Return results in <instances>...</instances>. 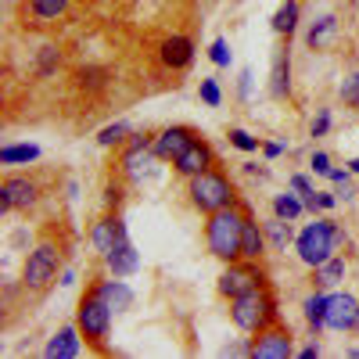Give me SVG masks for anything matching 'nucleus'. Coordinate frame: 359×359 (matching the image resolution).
Segmentation results:
<instances>
[{
  "instance_id": "29",
  "label": "nucleus",
  "mask_w": 359,
  "mask_h": 359,
  "mask_svg": "<svg viewBox=\"0 0 359 359\" xmlns=\"http://www.w3.org/2000/svg\"><path fill=\"white\" fill-rule=\"evenodd\" d=\"M57 62H62V54H57V47L47 43V47L40 50V65H36V72H40V76H50V72L57 69Z\"/></svg>"
},
{
  "instance_id": "25",
  "label": "nucleus",
  "mask_w": 359,
  "mask_h": 359,
  "mask_svg": "<svg viewBox=\"0 0 359 359\" xmlns=\"http://www.w3.org/2000/svg\"><path fill=\"white\" fill-rule=\"evenodd\" d=\"M306 320H309L313 331L327 327V298H323V294H309V298H306Z\"/></svg>"
},
{
  "instance_id": "14",
  "label": "nucleus",
  "mask_w": 359,
  "mask_h": 359,
  "mask_svg": "<svg viewBox=\"0 0 359 359\" xmlns=\"http://www.w3.org/2000/svg\"><path fill=\"white\" fill-rule=\"evenodd\" d=\"M123 219H118V216H108V219H101L97 226H94V233H90V241H94L97 245V252H111L115 248V241H118V233H123Z\"/></svg>"
},
{
  "instance_id": "19",
  "label": "nucleus",
  "mask_w": 359,
  "mask_h": 359,
  "mask_svg": "<svg viewBox=\"0 0 359 359\" xmlns=\"http://www.w3.org/2000/svg\"><path fill=\"white\" fill-rule=\"evenodd\" d=\"M262 248H266V233L259 230V223H252V219L245 216V237H241V255H245V259H259V255H262Z\"/></svg>"
},
{
  "instance_id": "43",
  "label": "nucleus",
  "mask_w": 359,
  "mask_h": 359,
  "mask_svg": "<svg viewBox=\"0 0 359 359\" xmlns=\"http://www.w3.org/2000/svg\"><path fill=\"white\" fill-rule=\"evenodd\" d=\"M348 169H352V172H359V158H355V162H348Z\"/></svg>"
},
{
  "instance_id": "12",
  "label": "nucleus",
  "mask_w": 359,
  "mask_h": 359,
  "mask_svg": "<svg viewBox=\"0 0 359 359\" xmlns=\"http://www.w3.org/2000/svg\"><path fill=\"white\" fill-rule=\"evenodd\" d=\"M194 137H191V130H184V126H172V130H165L158 140H155V155L158 158H180V151H184V147L191 144Z\"/></svg>"
},
{
  "instance_id": "10",
  "label": "nucleus",
  "mask_w": 359,
  "mask_h": 359,
  "mask_svg": "<svg viewBox=\"0 0 359 359\" xmlns=\"http://www.w3.org/2000/svg\"><path fill=\"white\" fill-rule=\"evenodd\" d=\"M208 165H212V151H208L201 140H191L184 151H180V158H176V169L184 172V176H198V172H205Z\"/></svg>"
},
{
  "instance_id": "5",
  "label": "nucleus",
  "mask_w": 359,
  "mask_h": 359,
  "mask_svg": "<svg viewBox=\"0 0 359 359\" xmlns=\"http://www.w3.org/2000/svg\"><path fill=\"white\" fill-rule=\"evenodd\" d=\"M54 273H57V248L54 245H40L29 252V259H25V284L29 287L33 291L47 287L54 280Z\"/></svg>"
},
{
  "instance_id": "2",
  "label": "nucleus",
  "mask_w": 359,
  "mask_h": 359,
  "mask_svg": "<svg viewBox=\"0 0 359 359\" xmlns=\"http://www.w3.org/2000/svg\"><path fill=\"white\" fill-rule=\"evenodd\" d=\"M191 201L201 208V212H208V216L219 212V208H226V205L233 201L226 176H219V172H212V169L191 176Z\"/></svg>"
},
{
  "instance_id": "30",
  "label": "nucleus",
  "mask_w": 359,
  "mask_h": 359,
  "mask_svg": "<svg viewBox=\"0 0 359 359\" xmlns=\"http://www.w3.org/2000/svg\"><path fill=\"white\" fill-rule=\"evenodd\" d=\"M79 86L83 90H101L104 86V69H79Z\"/></svg>"
},
{
  "instance_id": "1",
  "label": "nucleus",
  "mask_w": 359,
  "mask_h": 359,
  "mask_svg": "<svg viewBox=\"0 0 359 359\" xmlns=\"http://www.w3.org/2000/svg\"><path fill=\"white\" fill-rule=\"evenodd\" d=\"M205 237H208V252H212L216 259H241V237H245V216L233 212V208H219V212H212V219H208L205 226Z\"/></svg>"
},
{
  "instance_id": "28",
  "label": "nucleus",
  "mask_w": 359,
  "mask_h": 359,
  "mask_svg": "<svg viewBox=\"0 0 359 359\" xmlns=\"http://www.w3.org/2000/svg\"><path fill=\"white\" fill-rule=\"evenodd\" d=\"M266 237L273 241V248H287V241H291V226H287V219H273V223H266Z\"/></svg>"
},
{
  "instance_id": "21",
  "label": "nucleus",
  "mask_w": 359,
  "mask_h": 359,
  "mask_svg": "<svg viewBox=\"0 0 359 359\" xmlns=\"http://www.w3.org/2000/svg\"><path fill=\"white\" fill-rule=\"evenodd\" d=\"M294 25H298V4H294V0H284V4L277 8V15H273V33L291 36Z\"/></svg>"
},
{
  "instance_id": "16",
  "label": "nucleus",
  "mask_w": 359,
  "mask_h": 359,
  "mask_svg": "<svg viewBox=\"0 0 359 359\" xmlns=\"http://www.w3.org/2000/svg\"><path fill=\"white\" fill-rule=\"evenodd\" d=\"M72 355H79V338H76L72 327H65V331H57V334L50 338L47 359H72Z\"/></svg>"
},
{
  "instance_id": "24",
  "label": "nucleus",
  "mask_w": 359,
  "mask_h": 359,
  "mask_svg": "<svg viewBox=\"0 0 359 359\" xmlns=\"http://www.w3.org/2000/svg\"><path fill=\"white\" fill-rule=\"evenodd\" d=\"M40 158V147L36 144H11V147H0V162L15 165V162H33Z\"/></svg>"
},
{
  "instance_id": "4",
  "label": "nucleus",
  "mask_w": 359,
  "mask_h": 359,
  "mask_svg": "<svg viewBox=\"0 0 359 359\" xmlns=\"http://www.w3.org/2000/svg\"><path fill=\"white\" fill-rule=\"evenodd\" d=\"M230 316H233V323L241 327V331H262L266 320L273 316V306L266 302V294H262L259 287H252V291H245V294L233 298Z\"/></svg>"
},
{
  "instance_id": "20",
  "label": "nucleus",
  "mask_w": 359,
  "mask_h": 359,
  "mask_svg": "<svg viewBox=\"0 0 359 359\" xmlns=\"http://www.w3.org/2000/svg\"><path fill=\"white\" fill-rule=\"evenodd\" d=\"M155 147L147 144V137H133V147L126 151V158H123V169L130 172V176H140V165L147 162V155H151Z\"/></svg>"
},
{
  "instance_id": "23",
  "label": "nucleus",
  "mask_w": 359,
  "mask_h": 359,
  "mask_svg": "<svg viewBox=\"0 0 359 359\" xmlns=\"http://www.w3.org/2000/svg\"><path fill=\"white\" fill-rule=\"evenodd\" d=\"M69 0H29V11H33L36 22H54L57 15H65Z\"/></svg>"
},
{
  "instance_id": "15",
  "label": "nucleus",
  "mask_w": 359,
  "mask_h": 359,
  "mask_svg": "<svg viewBox=\"0 0 359 359\" xmlns=\"http://www.w3.org/2000/svg\"><path fill=\"white\" fill-rule=\"evenodd\" d=\"M255 280H259V277L252 273V269H233V266H230L226 273L219 277V291H223V294H230V298H237V294L252 291V287H255Z\"/></svg>"
},
{
  "instance_id": "37",
  "label": "nucleus",
  "mask_w": 359,
  "mask_h": 359,
  "mask_svg": "<svg viewBox=\"0 0 359 359\" xmlns=\"http://www.w3.org/2000/svg\"><path fill=\"white\" fill-rule=\"evenodd\" d=\"M327 130H331V111H320L316 123H313V137H323Z\"/></svg>"
},
{
  "instance_id": "39",
  "label": "nucleus",
  "mask_w": 359,
  "mask_h": 359,
  "mask_svg": "<svg viewBox=\"0 0 359 359\" xmlns=\"http://www.w3.org/2000/svg\"><path fill=\"white\" fill-rule=\"evenodd\" d=\"M252 94V72H241V97Z\"/></svg>"
},
{
  "instance_id": "17",
  "label": "nucleus",
  "mask_w": 359,
  "mask_h": 359,
  "mask_svg": "<svg viewBox=\"0 0 359 359\" xmlns=\"http://www.w3.org/2000/svg\"><path fill=\"white\" fill-rule=\"evenodd\" d=\"M97 294L111 306V313H115V309H130V306H133V291H130L123 280H104V284L97 287Z\"/></svg>"
},
{
  "instance_id": "7",
  "label": "nucleus",
  "mask_w": 359,
  "mask_h": 359,
  "mask_svg": "<svg viewBox=\"0 0 359 359\" xmlns=\"http://www.w3.org/2000/svg\"><path fill=\"white\" fill-rule=\"evenodd\" d=\"M36 205V184L25 176H11L4 180V187H0V216H8L11 208H29Z\"/></svg>"
},
{
  "instance_id": "41",
  "label": "nucleus",
  "mask_w": 359,
  "mask_h": 359,
  "mask_svg": "<svg viewBox=\"0 0 359 359\" xmlns=\"http://www.w3.org/2000/svg\"><path fill=\"white\" fill-rule=\"evenodd\" d=\"M280 151H284V144H266V155H269V158H277Z\"/></svg>"
},
{
  "instance_id": "9",
  "label": "nucleus",
  "mask_w": 359,
  "mask_h": 359,
  "mask_svg": "<svg viewBox=\"0 0 359 359\" xmlns=\"http://www.w3.org/2000/svg\"><path fill=\"white\" fill-rule=\"evenodd\" d=\"M104 259H108V266H111V273H115V277H130L133 269L140 266V259H137V248L130 245V233H126V226H123V233H118L115 248H111Z\"/></svg>"
},
{
  "instance_id": "8",
  "label": "nucleus",
  "mask_w": 359,
  "mask_h": 359,
  "mask_svg": "<svg viewBox=\"0 0 359 359\" xmlns=\"http://www.w3.org/2000/svg\"><path fill=\"white\" fill-rule=\"evenodd\" d=\"M359 302L352 294H327V327L331 331H352Z\"/></svg>"
},
{
  "instance_id": "27",
  "label": "nucleus",
  "mask_w": 359,
  "mask_h": 359,
  "mask_svg": "<svg viewBox=\"0 0 359 359\" xmlns=\"http://www.w3.org/2000/svg\"><path fill=\"white\" fill-rule=\"evenodd\" d=\"M302 208H306V201L302 198H294V194H280L277 201H273V212L280 216V219H294V216H302Z\"/></svg>"
},
{
  "instance_id": "40",
  "label": "nucleus",
  "mask_w": 359,
  "mask_h": 359,
  "mask_svg": "<svg viewBox=\"0 0 359 359\" xmlns=\"http://www.w3.org/2000/svg\"><path fill=\"white\" fill-rule=\"evenodd\" d=\"M298 355H302V359H316V355H320V345H306Z\"/></svg>"
},
{
  "instance_id": "44",
  "label": "nucleus",
  "mask_w": 359,
  "mask_h": 359,
  "mask_svg": "<svg viewBox=\"0 0 359 359\" xmlns=\"http://www.w3.org/2000/svg\"><path fill=\"white\" fill-rule=\"evenodd\" d=\"M355 327H359V313H355Z\"/></svg>"
},
{
  "instance_id": "22",
  "label": "nucleus",
  "mask_w": 359,
  "mask_h": 359,
  "mask_svg": "<svg viewBox=\"0 0 359 359\" xmlns=\"http://www.w3.org/2000/svg\"><path fill=\"white\" fill-rule=\"evenodd\" d=\"M269 90H273V97H287V90H291V62H287V54H284V50L277 54L273 83H269Z\"/></svg>"
},
{
  "instance_id": "35",
  "label": "nucleus",
  "mask_w": 359,
  "mask_h": 359,
  "mask_svg": "<svg viewBox=\"0 0 359 359\" xmlns=\"http://www.w3.org/2000/svg\"><path fill=\"white\" fill-rule=\"evenodd\" d=\"M341 101H345V104H359V72L341 83Z\"/></svg>"
},
{
  "instance_id": "33",
  "label": "nucleus",
  "mask_w": 359,
  "mask_h": 359,
  "mask_svg": "<svg viewBox=\"0 0 359 359\" xmlns=\"http://www.w3.org/2000/svg\"><path fill=\"white\" fill-rule=\"evenodd\" d=\"M208 57H212L219 69H226V65H230V47H226V40H212V47H208Z\"/></svg>"
},
{
  "instance_id": "38",
  "label": "nucleus",
  "mask_w": 359,
  "mask_h": 359,
  "mask_svg": "<svg viewBox=\"0 0 359 359\" xmlns=\"http://www.w3.org/2000/svg\"><path fill=\"white\" fill-rule=\"evenodd\" d=\"M313 169H316L320 176H331V158H327L323 151H316V155H313Z\"/></svg>"
},
{
  "instance_id": "11",
  "label": "nucleus",
  "mask_w": 359,
  "mask_h": 359,
  "mask_svg": "<svg viewBox=\"0 0 359 359\" xmlns=\"http://www.w3.org/2000/svg\"><path fill=\"white\" fill-rule=\"evenodd\" d=\"M252 355L255 359H287L291 355V338L284 331H266L259 334V341L252 345Z\"/></svg>"
},
{
  "instance_id": "26",
  "label": "nucleus",
  "mask_w": 359,
  "mask_h": 359,
  "mask_svg": "<svg viewBox=\"0 0 359 359\" xmlns=\"http://www.w3.org/2000/svg\"><path fill=\"white\" fill-rule=\"evenodd\" d=\"M341 277H345V259H338V255H331L327 262L316 266V280L320 284H338Z\"/></svg>"
},
{
  "instance_id": "42",
  "label": "nucleus",
  "mask_w": 359,
  "mask_h": 359,
  "mask_svg": "<svg viewBox=\"0 0 359 359\" xmlns=\"http://www.w3.org/2000/svg\"><path fill=\"white\" fill-rule=\"evenodd\" d=\"M320 208H334V194H320Z\"/></svg>"
},
{
  "instance_id": "34",
  "label": "nucleus",
  "mask_w": 359,
  "mask_h": 359,
  "mask_svg": "<svg viewBox=\"0 0 359 359\" xmlns=\"http://www.w3.org/2000/svg\"><path fill=\"white\" fill-rule=\"evenodd\" d=\"M201 101H205V104H212V108L223 101V94H219V83H216V79H201Z\"/></svg>"
},
{
  "instance_id": "32",
  "label": "nucleus",
  "mask_w": 359,
  "mask_h": 359,
  "mask_svg": "<svg viewBox=\"0 0 359 359\" xmlns=\"http://www.w3.org/2000/svg\"><path fill=\"white\" fill-rule=\"evenodd\" d=\"M126 133H130V126H126V123H115V126H104V130L97 133V140H101L104 147H111V144H118V140H123Z\"/></svg>"
},
{
  "instance_id": "3",
  "label": "nucleus",
  "mask_w": 359,
  "mask_h": 359,
  "mask_svg": "<svg viewBox=\"0 0 359 359\" xmlns=\"http://www.w3.org/2000/svg\"><path fill=\"white\" fill-rule=\"evenodd\" d=\"M334 248H338V241H334V223H327V219L309 223L302 233H298V255H302L306 266L327 262Z\"/></svg>"
},
{
  "instance_id": "13",
  "label": "nucleus",
  "mask_w": 359,
  "mask_h": 359,
  "mask_svg": "<svg viewBox=\"0 0 359 359\" xmlns=\"http://www.w3.org/2000/svg\"><path fill=\"white\" fill-rule=\"evenodd\" d=\"M191 57H194V43H191L187 36H169V40L162 43V62H165L169 69L191 65Z\"/></svg>"
},
{
  "instance_id": "18",
  "label": "nucleus",
  "mask_w": 359,
  "mask_h": 359,
  "mask_svg": "<svg viewBox=\"0 0 359 359\" xmlns=\"http://www.w3.org/2000/svg\"><path fill=\"white\" fill-rule=\"evenodd\" d=\"M334 36H338V18H334V15H323V18L309 29V36H306V40H309V47H313V50H320V47L331 43Z\"/></svg>"
},
{
  "instance_id": "36",
  "label": "nucleus",
  "mask_w": 359,
  "mask_h": 359,
  "mask_svg": "<svg viewBox=\"0 0 359 359\" xmlns=\"http://www.w3.org/2000/svg\"><path fill=\"white\" fill-rule=\"evenodd\" d=\"M230 144L241 147V151H255V147H259V140L252 133H245V130H230Z\"/></svg>"
},
{
  "instance_id": "6",
  "label": "nucleus",
  "mask_w": 359,
  "mask_h": 359,
  "mask_svg": "<svg viewBox=\"0 0 359 359\" xmlns=\"http://www.w3.org/2000/svg\"><path fill=\"white\" fill-rule=\"evenodd\" d=\"M108 323H111V306L104 302V298L101 294L83 298V306H79V331L86 338H104Z\"/></svg>"
},
{
  "instance_id": "31",
  "label": "nucleus",
  "mask_w": 359,
  "mask_h": 359,
  "mask_svg": "<svg viewBox=\"0 0 359 359\" xmlns=\"http://www.w3.org/2000/svg\"><path fill=\"white\" fill-rule=\"evenodd\" d=\"M291 187H294L298 194H302L306 208H316V205H320V194H316V191L309 187V180H306V176H294V180H291Z\"/></svg>"
}]
</instances>
